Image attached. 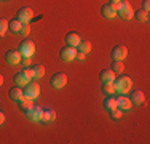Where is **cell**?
<instances>
[{"mask_svg":"<svg viewBox=\"0 0 150 144\" xmlns=\"http://www.w3.org/2000/svg\"><path fill=\"white\" fill-rule=\"evenodd\" d=\"M113 85H115V91L118 95H126L133 88V80L129 75H120V77L113 78Z\"/></svg>","mask_w":150,"mask_h":144,"instance_id":"6da1fadb","label":"cell"},{"mask_svg":"<svg viewBox=\"0 0 150 144\" xmlns=\"http://www.w3.org/2000/svg\"><path fill=\"white\" fill-rule=\"evenodd\" d=\"M117 14H118L121 19L128 21V19H131V18L134 16V10H133V6H131L129 2L121 0V2L117 3Z\"/></svg>","mask_w":150,"mask_h":144,"instance_id":"7a4b0ae2","label":"cell"},{"mask_svg":"<svg viewBox=\"0 0 150 144\" xmlns=\"http://www.w3.org/2000/svg\"><path fill=\"white\" fill-rule=\"evenodd\" d=\"M18 51L21 53V56H26V58H32L35 53V43L29 40V38H24L23 42L19 43V46H18Z\"/></svg>","mask_w":150,"mask_h":144,"instance_id":"3957f363","label":"cell"},{"mask_svg":"<svg viewBox=\"0 0 150 144\" xmlns=\"http://www.w3.org/2000/svg\"><path fill=\"white\" fill-rule=\"evenodd\" d=\"M38 95H40V85H38L35 80H30L29 83L26 85L24 96L29 98V99H35V98H38Z\"/></svg>","mask_w":150,"mask_h":144,"instance_id":"277c9868","label":"cell"},{"mask_svg":"<svg viewBox=\"0 0 150 144\" xmlns=\"http://www.w3.org/2000/svg\"><path fill=\"white\" fill-rule=\"evenodd\" d=\"M50 83H51L53 88H56V90H61V88H64L67 83V75L64 74V72H56V74H53L51 75V80H50Z\"/></svg>","mask_w":150,"mask_h":144,"instance_id":"5b68a950","label":"cell"},{"mask_svg":"<svg viewBox=\"0 0 150 144\" xmlns=\"http://www.w3.org/2000/svg\"><path fill=\"white\" fill-rule=\"evenodd\" d=\"M75 55H77V48L75 46H70V45H66L61 48L59 51V58L62 61H66V63H70V61L75 59Z\"/></svg>","mask_w":150,"mask_h":144,"instance_id":"8992f818","label":"cell"},{"mask_svg":"<svg viewBox=\"0 0 150 144\" xmlns=\"http://www.w3.org/2000/svg\"><path fill=\"white\" fill-rule=\"evenodd\" d=\"M117 3L118 2H109V3H104L101 6V14L107 19H112V18L117 16Z\"/></svg>","mask_w":150,"mask_h":144,"instance_id":"52a82bcc","label":"cell"},{"mask_svg":"<svg viewBox=\"0 0 150 144\" xmlns=\"http://www.w3.org/2000/svg\"><path fill=\"white\" fill-rule=\"evenodd\" d=\"M34 10L30 8V6H21L19 10H18V19L21 21V23H30L32 18H34Z\"/></svg>","mask_w":150,"mask_h":144,"instance_id":"ba28073f","label":"cell"},{"mask_svg":"<svg viewBox=\"0 0 150 144\" xmlns=\"http://www.w3.org/2000/svg\"><path fill=\"white\" fill-rule=\"evenodd\" d=\"M5 59L10 66H16V64H21L23 56H21V53L18 51V50H8V51L5 53Z\"/></svg>","mask_w":150,"mask_h":144,"instance_id":"9c48e42d","label":"cell"},{"mask_svg":"<svg viewBox=\"0 0 150 144\" xmlns=\"http://www.w3.org/2000/svg\"><path fill=\"white\" fill-rule=\"evenodd\" d=\"M128 56V48L125 45H115L112 48V58L115 61H123Z\"/></svg>","mask_w":150,"mask_h":144,"instance_id":"30bf717a","label":"cell"},{"mask_svg":"<svg viewBox=\"0 0 150 144\" xmlns=\"http://www.w3.org/2000/svg\"><path fill=\"white\" fill-rule=\"evenodd\" d=\"M26 115H27V118L32 120V122H42L43 109H42V107H37V106H32L29 110H26Z\"/></svg>","mask_w":150,"mask_h":144,"instance_id":"8fae6325","label":"cell"},{"mask_svg":"<svg viewBox=\"0 0 150 144\" xmlns=\"http://www.w3.org/2000/svg\"><path fill=\"white\" fill-rule=\"evenodd\" d=\"M133 106H134V104L131 103V99L128 98L126 95H120L118 98H117V107L121 109V110H129Z\"/></svg>","mask_w":150,"mask_h":144,"instance_id":"7c38bea8","label":"cell"},{"mask_svg":"<svg viewBox=\"0 0 150 144\" xmlns=\"http://www.w3.org/2000/svg\"><path fill=\"white\" fill-rule=\"evenodd\" d=\"M129 99L133 104H136V106H142V104L145 103V96L141 90H133V91L129 93Z\"/></svg>","mask_w":150,"mask_h":144,"instance_id":"4fadbf2b","label":"cell"},{"mask_svg":"<svg viewBox=\"0 0 150 144\" xmlns=\"http://www.w3.org/2000/svg\"><path fill=\"white\" fill-rule=\"evenodd\" d=\"M8 96H10V99H11V101H19L24 96V90L21 88L19 85H15V86H11V88H10Z\"/></svg>","mask_w":150,"mask_h":144,"instance_id":"5bb4252c","label":"cell"},{"mask_svg":"<svg viewBox=\"0 0 150 144\" xmlns=\"http://www.w3.org/2000/svg\"><path fill=\"white\" fill-rule=\"evenodd\" d=\"M80 40H81V37L77 34V32H74V31L66 34V43L70 45V46H75V48H77V45L80 43Z\"/></svg>","mask_w":150,"mask_h":144,"instance_id":"9a60e30c","label":"cell"},{"mask_svg":"<svg viewBox=\"0 0 150 144\" xmlns=\"http://www.w3.org/2000/svg\"><path fill=\"white\" fill-rule=\"evenodd\" d=\"M115 77H117V74L112 69H102L99 72V78H101L102 83H104V82H113Z\"/></svg>","mask_w":150,"mask_h":144,"instance_id":"2e32d148","label":"cell"},{"mask_svg":"<svg viewBox=\"0 0 150 144\" xmlns=\"http://www.w3.org/2000/svg\"><path fill=\"white\" fill-rule=\"evenodd\" d=\"M29 82H30V78L27 77V75L24 74L23 71H21V72H16V74H15V83H16V85L26 86L27 83H29Z\"/></svg>","mask_w":150,"mask_h":144,"instance_id":"e0dca14e","label":"cell"},{"mask_svg":"<svg viewBox=\"0 0 150 144\" xmlns=\"http://www.w3.org/2000/svg\"><path fill=\"white\" fill-rule=\"evenodd\" d=\"M18 106H19V109L23 110V112H26V110H29L32 106H34V99H29L26 98V96H23L19 101H18Z\"/></svg>","mask_w":150,"mask_h":144,"instance_id":"ac0fdd59","label":"cell"},{"mask_svg":"<svg viewBox=\"0 0 150 144\" xmlns=\"http://www.w3.org/2000/svg\"><path fill=\"white\" fill-rule=\"evenodd\" d=\"M21 26H23V23H21L18 18H15V19H11V21H8V31H11L13 34H19Z\"/></svg>","mask_w":150,"mask_h":144,"instance_id":"d6986e66","label":"cell"},{"mask_svg":"<svg viewBox=\"0 0 150 144\" xmlns=\"http://www.w3.org/2000/svg\"><path fill=\"white\" fill-rule=\"evenodd\" d=\"M56 118V112L53 109H43V115H42V122L43 123H50Z\"/></svg>","mask_w":150,"mask_h":144,"instance_id":"ffe728a7","label":"cell"},{"mask_svg":"<svg viewBox=\"0 0 150 144\" xmlns=\"http://www.w3.org/2000/svg\"><path fill=\"white\" fill-rule=\"evenodd\" d=\"M133 18H136L139 23H147V21H149V11L139 8L137 11H134V16H133Z\"/></svg>","mask_w":150,"mask_h":144,"instance_id":"44dd1931","label":"cell"},{"mask_svg":"<svg viewBox=\"0 0 150 144\" xmlns=\"http://www.w3.org/2000/svg\"><path fill=\"white\" fill-rule=\"evenodd\" d=\"M104 107L107 110H112V109H115L117 107V98L113 95H109L107 98L104 99Z\"/></svg>","mask_w":150,"mask_h":144,"instance_id":"7402d4cb","label":"cell"},{"mask_svg":"<svg viewBox=\"0 0 150 144\" xmlns=\"http://www.w3.org/2000/svg\"><path fill=\"white\" fill-rule=\"evenodd\" d=\"M91 48H93L91 42H88V40H80V43L77 45V50H78V51H83L85 55H86V53H90Z\"/></svg>","mask_w":150,"mask_h":144,"instance_id":"603a6c76","label":"cell"},{"mask_svg":"<svg viewBox=\"0 0 150 144\" xmlns=\"http://www.w3.org/2000/svg\"><path fill=\"white\" fill-rule=\"evenodd\" d=\"M32 69H34V80L42 78L45 75V67L42 64H35V66H32Z\"/></svg>","mask_w":150,"mask_h":144,"instance_id":"cb8c5ba5","label":"cell"},{"mask_svg":"<svg viewBox=\"0 0 150 144\" xmlns=\"http://www.w3.org/2000/svg\"><path fill=\"white\" fill-rule=\"evenodd\" d=\"M110 69L115 72V74H121V72L125 71L123 61H115V59H113V63H112V66H110Z\"/></svg>","mask_w":150,"mask_h":144,"instance_id":"d4e9b609","label":"cell"},{"mask_svg":"<svg viewBox=\"0 0 150 144\" xmlns=\"http://www.w3.org/2000/svg\"><path fill=\"white\" fill-rule=\"evenodd\" d=\"M102 91H105L107 95H115V85H113V82H104L102 83Z\"/></svg>","mask_w":150,"mask_h":144,"instance_id":"484cf974","label":"cell"},{"mask_svg":"<svg viewBox=\"0 0 150 144\" xmlns=\"http://www.w3.org/2000/svg\"><path fill=\"white\" fill-rule=\"evenodd\" d=\"M6 31H8V21L5 18H0V37H3Z\"/></svg>","mask_w":150,"mask_h":144,"instance_id":"4316f807","label":"cell"},{"mask_svg":"<svg viewBox=\"0 0 150 144\" xmlns=\"http://www.w3.org/2000/svg\"><path fill=\"white\" fill-rule=\"evenodd\" d=\"M109 112H110V115H112V118H113V120H118V118L123 117V110L118 109V107H115V109L109 110Z\"/></svg>","mask_w":150,"mask_h":144,"instance_id":"83f0119b","label":"cell"},{"mask_svg":"<svg viewBox=\"0 0 150 144\" xmlns=\"http://www.w3.org/2000/svg\"><path fill=\"white\" fill-rule=\"evenodd\" d=\"M19 34H21V35H24V37H27V35L30 34V23H23Z\"/></svg>","mask_w":150,"mask_h":144,"instance_id":"f1b7e54d","label":"cell"},{"mask_svg":"<svg viewBox=\"0 0 150 144\" xmlns=\"http://www.w3.org/2000/svg\"><path fill=\"white\" fill-rule=\"evenodd\" d=\"M23 72H24V74H26L29 78H30V80H34V69H32V66H29V67H24Z\"/></svg>","mask_w":150,"mask_h":144,"instance_id":"f546056e","label":"cell"},{"mask_svg":"<svg viewBox=\"0 0 150 144\" xmlns=\"http://www.w3.org/2000/svg\"><path fill=\"white\" fill-rule=\"evenodd\" d=\"M21 64H23L24 67H29L32 64V58H26V56H24L23 59H21Z\"/></svg>","mask_w":150,"mask_h":144,"instance_id":"4dcf8cb0","label":"cell"},{"mask_svg":"<svg viewBox=\"0 0 150 144\" xmlns=\"http://www.w3.org/2000/svg\"><path fill=\"white\" fill-rule=\"evenodd\" d=\"M142 10H145V11L150 10V0H142Z\"/></svg>","mask_w":150,"mask_h":144,"instance_id":"1f68e13d","label":"cell"},{"mask_svg":"<svg viewBox=\"0 0 150 144\" xmlns=\"http://www.w3.org/2000/svg\"><path fill=\"white\" fill-rule=\"evenodd\" d=\"M85 56H86V55H85L83 51H78V50H77V55H75V58H77L78 61H83V59H85Z\"/></svg>","mask_w":150,"mask_h":144,"instance_id":"d6a6232c","label":"cell"},{"mask_svg":"<svg viewBox=\"0 0 150 144\" xmlns=\"http://www.w3.org/2000/svg\"><path fill=\"white\" fill-rule=\"evenodd\" d=\"M3 123H5V114L0 110V125H3Z\"/></svg>","mask_w":150,"mask_h":144,"instance_id":"836d02e7","label":"cell"},{"mask_svg":"<svg viewBox=\"0 0 150 144\" xmlns=\"http://www.w3.org/2000/svg\"><path fill=\"white\" fill-rule=\"evenodd\" d=\"M42 18H43V16H42V14H38V16H34V18H32V21H38V19H42Z\"/></svg>","mask_w":150,"mask_h":144,"instance_id":"e575fe53","label":"cell"},{"mask_svg":"<svg viewBox=\"0 0 150 144\" xmlns=\"http://www.w3.org/2000/svg\"><path fill=\"white\" fill-rule=\"evenodd\" d=\"M2 85H3V75L0 74V86H2Z\"/></svg>","mask_w":150,"mask_h":144,"instance_id":"d590c367","label":"cell"},{"mask_svg":"<svg viewBox=\"0 0 150 144\" xmlns=\"http://www.w3.org/2000/svg\"><path fill=\"white\" fill-rule=\"evenodd\" d=\"M110 2H121V0H110Z\"/></svg>","mask_w":150,"mask_h":144,"instance_id":"8d00e7d4","label":"cell"}]
</instances>
